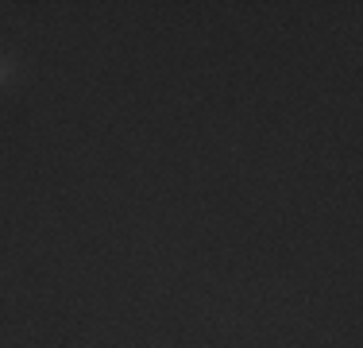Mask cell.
Returning a JSON list of instances; mask_svg holds the SVG:
<instances>
[{"label":"cell","instance_id":"1","mask_svg":"<svg viewBox=\"0 0 363 348\" xmlns=\"http://www.w3.org/2000/svg\"><path fill=\"white\" fill-rule=\"evenodd\" d=\"M8 77H12V62H8V58H0V85H4Z\"/></svg>","mask_w":363,"mask_h":348}]
</instances>
